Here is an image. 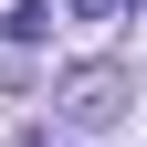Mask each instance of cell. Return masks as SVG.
<instances>
[{
	"instance_id": "1",
	"label": "cell",
	"mask_w": 147,
	"mask_h": 147,
	"mask_svg": "<svg viewBox=\"0 0 147 147\" xmlns=\"http://www.w3.org/2000/svg\"><path fill=\"white\" fill-rule=\"evenodd\" d=\"M53 105H63V126H105V116L126 105V74H116V63H84V74H63Z\"/></svg>"
},
{
	"instance_id": "2",
	"label": "cell",
	"mask_w": 147,
	"mask_h": 147,
	"mask_svg": "<svg viewBox=\"0 0 147 147\" xmlns=\"http://www.w3.org/2000/svg\"><path fill=\"white\" fill-rule=\"evenodd\" d=\"M0 32H11V42H42V32H53V11H42V0H11V11H0Z\"/></svg>"
},
{
	"instance_id": "3",
	"label": "cell",
	"mask_w": 147,
	"mask_h": 147,
	"mask_svg": "<svg viewBox=\"0 0 147 147\" xmlns=\"http://www.w3.org/2000/svg\"><path fill=\"white\" fill-rule=\"evenodd\" d=\"M105 11H116V0H74V21H105Z\"/></svg>"
}]
</instances>
